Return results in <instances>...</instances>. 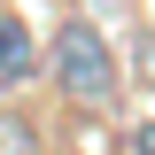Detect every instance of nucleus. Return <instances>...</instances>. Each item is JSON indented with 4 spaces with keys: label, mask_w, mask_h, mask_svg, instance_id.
Returning a JSON list of instances; mask_svg holds the SVG:
<instances>
[{
    "label": "nucleus",
    "mask_w": 155,
    "mask_h": 155,
    "mask_svg": "<svg viewBox=\"0 0 155 155\" xmlns=\"http://www.w3.org/2000/svg\"><path fill=\"white\" fill-rule=\"evenodd\" d=\"M47 70H54V85L70 101H85V109L116 101V54H109V39H101L93 23H62L54 47H47Z\"/></svg>",
    "instance_id": "obj_1"
},
{
    "label": "nucleus",
    "mask_w": 155,
    "mask_h": 155,
    "mask_svg": "<svg viewBox=\"0 0 155 155\" xmlns=\"http://www.w3.org/2000/svg\"><path fill=\"white\" fill-rule=\"evenodd\" d=\"M31 70H39V47H31V31H23L16 16H0V85H23Z\"/></svg>",
    "instance_id": "obj_2"
}]
</instances>
